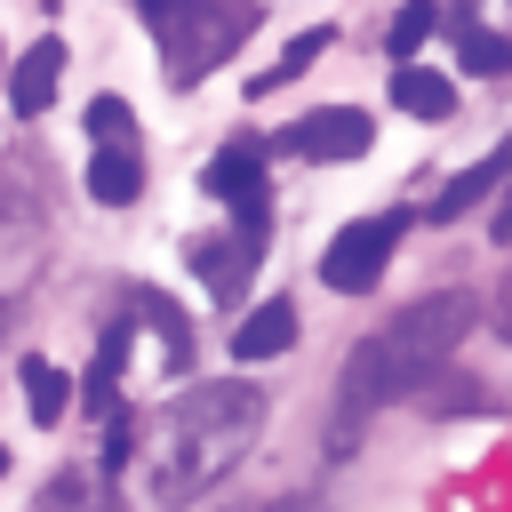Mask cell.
I'll return each mask as SVG.
<instances>
[{"label": "cell", "mask_w": 512, "mask_h": 512, "mask_svg": "<svg viewBox=\"0 0 512 512\" xmlns=\"http://www.w3.org/2000/svg\"><path fill=\"white\" fill-rule=\"evenodd\" d=\"M472 320H480V296H472V288H432V296H416L408 312H392L376 336H360V344L344 352V368H336L328 456H344V448L360 440V424H368L384 400L416 392V384L472 336Z\"/></svg>", "instance_id": "1"}, {"label": "cell", "mask_w": 512, "mask_h": 512, "mask_svg": "<svg viewBox=\"0 0 512 512\" xmlns=\"http://www.w3.org/2000/svg\"><path fill=\"white\" fill-rule=\"evenodd\" d=\"M264 432V392L224 376V384H192L176 392V408L160 416V440H152V496L168 512L200 504Z\"/></svg>", "instance_id": "2"}, {"label": "cell", "mask_w": 512, "mask_h": 512, "mask_svg": "<svg viewBox=\"0 0 512 512\" xmlns=\"http://www.w3.org/2000/svg\"><path fill=\"white\" fill-rule=\"evenodd\" d=\"M248 32H256V0H192V8H184L168 32H152V40H160V56H168V80L192 88V80L216 72Z\"/></svg>", "instance_id": "3"}, {"label": "cell", "mask_w": 512, "mask_h": 512, "mask_svg": "<svg viewBox=\"0 0 512 512\" xmlns=\"http://www.w3.org/2000/svg\"><path fill=\"white\" fill-rule=\"evenodd\" d=\"M272 200V192H264ZM264 200H240L232 208V232H216V240H192V272H200V288L216 296V304H240L248 296V272H256V256H264V232H272V208Z\"/></svg>", "instance_id": "4"}, {"label": "cell", "mask_w": 512, "mask_h": 512, "mask_svg": "<svg viewBox=\"0 0 512 512\" xmlns=\"http://www.w3.org/2000/svg\"><path fill=\"white\" fill-rule=\"evenodd\" d=\"M400 232H408V216H360V224H344V232L328 240V256H320V280H328L336 296H368V288L384 280Z\"/></svg>", "instance_id": "5"}, {"label": "cell", "mask_w": 512, "mask_h": 512, "mask_svg": "<svg viewBox=\"0 0 512 512\" xmlns=\"http://www.w3.org/2000/svg\"><path fill=\"white\" fill-rule=\"evenodd\" d=\"M368 144H376V120L360 104H320V112H304L288 128V152L296 160H360Z\"/></svg>", "instance_id": "6"}, {"label": "cell", "mask_w": 512, "mask_h": 512, "mask_svg": "<svg viewBox=\"0 0 512 512\" xmlns=\"http://www.w3.org/2000/svg\"><path fill=\"white\" fill-rule=\"evenodd\" d=\"M56 72H64V40L48 32V40H32V48L8 64V104H16L24 120H40V112L56 104Z\"/></svg>", "instance_id": "7"}, {"label": "cell", "mask_w": 512, "mask_h": 512, "mask_svg": "<svg viewBox=\"0 0 512 512\" xmlns=\"http://www.w3.org/2000/svg\"><path fill=\"white\" fill-rule=\"evenodd\" d=\"M504 176H512V136H504L488 160H472L464 176H448V184H440V200H424V216H432V224H456V216H464V208H480Z\"/></svg>", "instance_id": "8"}, {"label": "cell", "mask_w": 512, "mask_h": 512, "mask_svg": "<svg viewBox=\"0 0 512 512\" xmlns=\"http://www.w3.org/2000/svg\"><path fill=\"white\" fill-rule=\"evenodd\" d=\"M200 184H208L224 208H240V200H264V144H248V136H240V144H224V152L200 168Z\"/></svg>", "instance_id": "9"}, {"label": "cell", "mask_w": 512, "mask_h": 512, "mask_svg": "<svg viewBox=\"0 0 512 512\" xmlns=\"http://www.w3.org/2000/svg\"><path fill=\"white\" fill-rule=\"evenodd\" d=\"M296 328H304V320H296V304H288V296H264V304L232 328V352H240V360H272V352H288V344H296Z\"/></svg>", "instance_id": "10"}, {"label": "cell", "mask_w": 512, "mask_h": 512, "mask_svg": "<svg viewBox=\"0 0 512 512\" xmlns=\"http://www.w3.org/2000/svg\"><path fill=\"white\" fill-rule=\"evenodd\" d=\"M32 512H120V496H112V472L104 464H72V472H56L40 488Z\"/></svg>", "instance_id": "11"}, {"label": "cell", "mask_w": 512, "mask_h": 512, "mask_svg": "<svg viewBox=\"0 0 512 512\" xmlns=\"http://www.w3.org/2000/svg\"><path fill=\"white\" fill-rule=\"evenodd\" d=\"M88 192H96L104 208H128V200L144 192V152H136V144H96V152H88Z\"/></svg>", "instance_id": "12"}, {"label": "cell", "mask_w": 512, "mask_h": 512, "mask_svg": "<svg viewBox=\"0 0 512 512\" xmlns=\"http://www.w3.org/2000/svg\"><path fill=\"white\" fill-rule=\"evenodd\" d=\"M120 368H128V320H112V328H104V344H96V368L80 376V400H88V416H112V408H120Z\"/></svg>", "instance_id": "13"}, {"label": "cell", "mask_w": 512, "mask_h": 512, "mask_svg": "<svg viewBox=\"0 0 512 512\" xmlns=\"http://www.w3.org/2000/svg\"><path fill=\"white\" fill-rule=\"evenodd\" d=\"M392 104H400V112H416V120H448V112H456V88H448V72L400 64V72H392Z\"/></svg>", "instance_id": "14"}, {"label": "cell", "mask_w": 512, "mask_h": 512, "mask_svg": "<svg viewBox=\"0 0 512 512\" xmlns=\"http://www.w3.org/2000/svg\"><path fill=\"white\" fill-rule=\"evenodd\" d=\"M136 312H144V320L160 328V360H168V368L184 376V368H192V328H184V312H176V304H168L160 288H136Z\"/></svg>", "instance_id": "15"}, {"label": "cell", "mask_w": 512, "mask_h": 512, "mask_svg": "<svg viewBox=\"0 0 512 512\" xmlns=\"http://www.w3.org/2000/svg\"><path fill=\"white\" fill-rule=\"evenodd\" d=\"M448 16H440V0H408L400 16H392V32H384V48H392V64H416V48L440 32Z\"/></svg>", "instance_id": "16"}, {"label": "cell", "mask_w": 512, "mask_h": 512, "mask_svg": "<svg viewBox=\"0 0 512 512\" xmlns=\"http://www.w3.org/2000/svg\"><path fill=\"white\" fill-rule=\"evenodd\" d=\"M320 56H328V32H296V40L272 56V72H256V80H248V96H272V88L304 80V64H320Z\"/></svg>", "instance_id": "17"}, {"label": "cell", "mask_w": 512, "mask_h": 512, "mask_svg": "<svg viewBox=\"0 0 512 512\" xmlns=\"http://www.w3.org/2000/svg\"><path fill=\"white\" fill-rule=\"evenodd\" d=\"M24 408H32V424H56L72 408V384L56 360H24Z\"/></svg>", "instance_id": "18"}, {"label": "cell", "mask_w": 512, "mask_h": 512, "mask_svg": "<svg viewBox=\"0 0 512 512\" xmlns=\"http://www.w3.org/2000/svg\"><path fill=\"white\" fill-rule=\"evenodd\" d=\"M456 72H480V80L512 72V40H504V32H480V24H464V32H456Z\"/></svg>", "instance_id": "19"}, {"label": "cell", "mask_w": 512, "mask_h": 512, "mask_svg": "<svg viewBox=\"0 0 512 512\" xmlns=\"http://www.w3.org/2000/svg\"><path fill=\"white\" fill-rule=\"evenodd\" d=\"M88 136H96V144H136V112H128L120 96H96V104H88Z\"/></svg>", "instance_id": "20"}, {"label": "cell", "mask_w": 512, "mask_h": 512, "mask_svg": "<svg viewBox=\"0 0 512 512\" xmlns=\"http://www.w3.org/2000/svg\"><path fill=\"white\" fill-rule=\"evenodd\" d=\"M136 8H144V24H152V32H168V24H176L192 0H136Z\"/></svg>", "instance_id": "21"}, {"label": "cell", "mask_w": 512, "mask_h": 512, "mask_svg": "<svg viewBox=\"0 0 512 512\" xmlns=\"http://www.w3.org/2000/svg\"><path fill=\"white\" fill-rule=\"evenodd\" d=\"M488 240L512 248V184H504V200H496V216H488Z\"/></svg>", "instance_id": "22"}, {"label": "cell", "mask_w": 512, "mask_h": 512, "mask_svg": "<svg viewBox=\"0 0 512 512\" xmlns=\"http://www.w3.org/2000/svg\"><path fill=\"white\" fill-rule=\"evenodd\" d=\"M8 320H16V304H8V296H0V336H8Z\"/></svg>", "instance_id": "23"}, {"label": "cell", "mask_w": 512, "mask_h": 512, "mask_svg": "<svg viewBox=\"0 0 512 512\" xmlns=\"http://www.w3.org/2000/svg\"><path fill=\"white\" fill-rule=\"evenodd\" d=\"M264 512H304V504H264Z\"/></svg>", "instance_id": "24"}, {"label": "cell", "mask_w": 512, "mask_h": 512, "mask_svg": "<svg viewBox=\"0 0 512 512\" xmlns=\"http://www.w3.org/2000/svg\"><path fill=\"white\" fill-rule=\"evenodd\" d=\"M0 88H8V56H0Z\"/></svg>", "instance_id": "25"}, {"label": "cell", "mask_w": 512, "mask_h": 512, "mask_svg": "<svg viewBox=\"0 0 512 512\" xmlns=\"http://www.w3.org/2000/svg\"><path fill=\"white\" fill-rule=\"evenodd\" d=\"M504 304H512V280H504Z\"/></svg>", "instance_id": "26"}, {"label": "cell", "mask_w": 512, "mask_h": 512, "mask_svg": "<svg viewBox=\"0 0 512 512\" xmlns=\"http://www.w3.org/2000/svg\"><path fill=\"white\" fill-rule=\"evenodd\" d=\"M0 472H8V448H0Z\"/></svg>", "instance_id": "27"}]
</instances>
